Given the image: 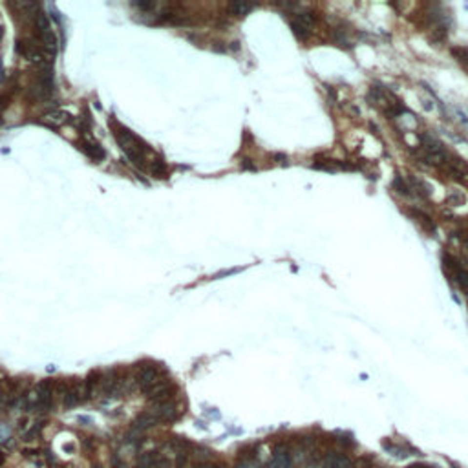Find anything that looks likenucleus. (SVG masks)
Wrapping results in <instances>:
<instances>
[{
  "label": "nucleus",
  "mask_w": 468,
  "mask_h": 468,
  "mask_svg": "<svg viewBox=\"0 0 468 468\" xmlns=\"http://www.w3.org/2000/svg\"><path fill=\"white\" fill-rule=\"evenodd\" d=\"M411 216L419 218L417 222H419V224H423V225H425V227H426V229H428V231H433V224H432V222H430V218L426 216V214H421L419 210H411Z\"/></svg>",
  "instance_id": "13"
},
{
  "label": "nucleus",
  "mask_w": 468,
  "mask_h": 468,
  "mask_svg": "<svg viewBox=\"0 0 468 468\" xmlns=\"http://www.w3.org/2000/svg\"><path fill=\"white\" fill-rule=\"evenodd\" d=\"M200 468H205V467H200Z\"/></svg>",
  "instance_id": "16"
},
{
  "label": "nucleus",
  "mask_w": 468,
  "mask_h": 468,
  "mask_svg": "<svg viewBox=\"0 0 468 468\" xmlns=\"http://www.w3.org/2000/svg\"><path fill=\"white\" fill-rule=\"evenodd\" d=\"M163 379L159 377V371L156 366H141L139 367V373H137V384L146 391L152 386H156L158 382H161Z\"/></svg>",
  "instance_id": "3"
},
{
  "label": "nucleus",
  "mask_w": 468,
  "mask_h": 468,
  "mask_svg": "<svg viewBox=\"0 0 468 468\" xmlns=\"http://www.w3.org/2000/svg\"><path fill=\"white\" fill-rule=\"evenodd\" d=\"M445 265H447V269H450L452 271V276H454L455 284H457V287L461 289V291H465L468 296V271H465L455 260H452L450 256H445Z\"/></svg>",
  "instance_id": "4"
},
{
  "label": "nucleus",
  "mask_w": 468,
  "mask_h": 468,
  "mask_svg": "<svg viewBox=\"0 0 468 468\" xmlns=\"http://www.w3.org/2000/svg\"><path fill=\"white\" fill-rule=\"evenodd\" d=\"M112 130H114V137L117 139V143L121 146L124 154L128 156V159L139 168H144L146 166V154H148V148L146 144L136 137L128 128L121 126L119 122L112 121Z\"/></svg>",
  "instance_id": "1"
},
{
  "label": "nucleus",
  "mask_w": 468,
  "mask_h": 468,
  "mask_svg": "<svg viewBox=\"0 0 468 468\" xmlns=\"http://www.w3.org/2000/svg\"><path fill=\"white\" fill-rule=\"evenodd\" d=\"M81 148H82V152L86 154L88 158H92L94 161H102L104 159V150H102L101 146H99V143H95V141H90V139H82V143H81Z\"/></svg>",
  "instance_id": "7"
},
{
  "label": "nucleus",
  "mask_w": 468,
  "mask_h": 468,
  "mask_svg": "<svg viewBox=\"0 0 468 468\" xmlns=\"http://www.w3.org/2000/svg\"><path fill=\"white\" fill-rule=\"evenodd\" d=\"M158 455L152 454V452H144L137 457V468H156V463H158Z\"/></svg>",
  "instance_id": "10"
},
{
  "label": "nucleus",
  "mask_w": 468,
  "mask_h": 468,
  "mask_svg": "<svg viewBox=\"0 0 468 468\" xmlns=\"http://www.w3.org/2000/svg\"><path fill=\"white\" fill-rule=\"evenodd\" d=\"M152 413L158 417V421H174L178 415V410H176V404L172 401H168V403L156 404L152 408Z\"/></svg>",
  "instance_id": "5"
},
{
  "label": "nucleus",
  "mask_w": 468,
  "mask_h": 468,
  "mask_svg": "<svg viewBox=\"0 0 468 468\" xmlns=\"http://www.w3.org/2000/svg\"><path fill=\"white\" fill-rule=\"evenodd\" d=\"M324 468H353V461L346 454H329L324 459Z\"/></svg>",
  "instance_id": "6"
},
{
  "label": "nucleus",
  "mask_w": 468,
  "mask_h": 468,
  "mask_svg": "<svg viewBox=\"0 0 468 468\" xmlns=\"http://www.w3.org/2000/svg\"><path fill=\"white\" fill-rule=\"evenodd\" d=\"M229 9L232 11V15L244 17V15H247L249 11H252L254 6H252V4H247V2H232L231 6H229Z\"/></svg>",
  "instance_id": "11"
},
{
  "label": "nucleus",
  "mask_w": 468,
  "mask_h": 468,
  "mask_svg": "<svg viewBox=\"0 0 468 468\" xmlns=\"http://www.w3.org/2000/svg\"><path fill=\"white\" fill-rule=\"evenodd\" d=\"M291 467V454L284 448H278L274 452L273 459L269 463V468H289Z\"/></svg>",
  "instance_id": "8"
},
{
  "label": "nucleus",
  "mask_w": 468,
  "mask_h": 468,
  "mask_svg": "<svg viewBox=\"0 0 468 468\" xmlns=\"http://www.w3.org/2000/svg\"><path fill=\"white\" fill-rule=\"evenodd\" d=\"M236 468H251V467H249V465H247V463H244V465H238Z\"/></svg>",
  "instance_id": "14"
},
{
  "label": "nucleus",
  "mask_w": 468,
  "mask_h": 468,
  "mask_svg": "<svg viewBox=\"0 0 468 468\" xmlns=\"http://www.w3.org/2000/svg\"><path fill=\"white\" fill-rule=\"evenodd\" d=\"M452 55H455V59L468 68V50L467 48H454V50H452Z\"/></svg>",
  "instance_id": "12"
},
{
  "label": "nucleus",
  "mask_w": 468,
  "mask_h": 468,
  "mask_svg": "<svg viewBox=\"0 0 468 468\" xmlns=\"http://www.w3.org/2000/svg\"><path fill=\"white\" fill-rule=\"evenodd\" d=\"M116 468H128V467H126V465H117Z\"/></svg>",
  "instance_id": "15"
},
{
  "label": "nucleus",
  "mask_w": 468,
  "mask_h": 468,
  "mask_svg": "<svg viewBox=\"0 0 468 468\" xmlns=\"http://www.w3.org/2000/svg\"><path fill=\"white\" fill-rule=\"evenodd\" d=\"M156 423H158V417H156L152 411H146V413H141V415L136 419L134 426H136L137 430H146V428L154 426Z\"/></svg>",
  "instance_id": "9"
},
{
  "label": "nucleus",
  "mask_w": 468,
  "mask_h": 468,
  "mask_svg": "<svg viewBox=\"0 0 468 468\" xmlns=\"http://www.w3.org/2000/svg\"><path fill=\"white\" fill-rule=\"evenodd\" d=\"M315 24V17L311 13H296L291 20V29L298 39H307Z\"/></svg>",
  "instance_id": "2"
}]
</instances>
